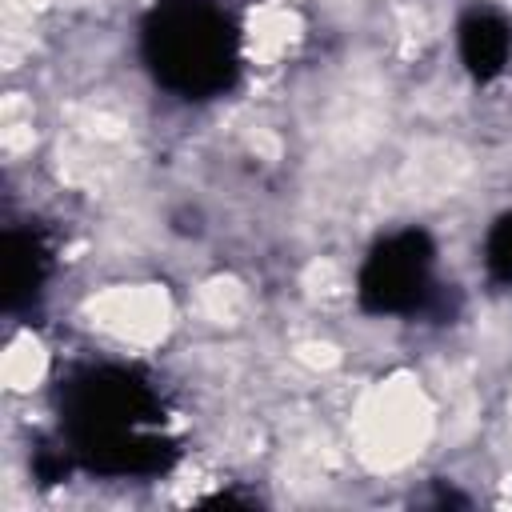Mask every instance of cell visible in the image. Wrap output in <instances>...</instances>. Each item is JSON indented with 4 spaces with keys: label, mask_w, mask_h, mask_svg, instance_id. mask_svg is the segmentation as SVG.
Wrapping results in <instances>:
<instances>
[{
    "label": "cell",
    "mask_w": 512,
    "mask_h": 512,
    "mask_svg": "<svg viewBox=\"0 0 512 512\" xmlns=\"http://www.w3.org/2000/svg\"><path fill=\"white\" fill-rule=\"evenodd\" d=\"M432 432V408L416 380L392 376L380 384L356 416V452L368 468H400L412 460Z\"/></svg>",
    "instance_id": "cell-1"
},
{
    "label": "cell",
    "mask_w": 512,
    "mask_h": 512,
    "mask_svg": "<svg viewBox=\"0 0 512 512\" xmlns=\"http://www.w3.org/2000/svg\"><path fill=\"white\" fill-rule=\"evenodd\" d=\"M304 364H312V368H332L336 360H340V352L332 348V344H300V352H296Z\"/></svg>",
    "instance_id": "cell-8"
},
{
    "label": "cell",
    "mask_w": 512,
    "mask_h": 512,
    "mask_svg": "<svg viewBox=\"0 0 512 512\" xmlns=\"http://www.w3.org/2000/svg\"><path fill=\"white\" fill-rule=\"evenodd\" d=\"M296 36H300V20L288 4L268 0V4L252 8V16H248V52H252V60H260V64L280 60L292 48Z\"/></svg>",
    "instance_id": "cell-3"
},
{
    "label": "cell",
    "mask_w": 512,
    "mask_h": 512,
    "mask_svg": "<svg viewBox=\"0 0 512 512\" xmlns=\"http://www.w3.org/2000/svg\"><path fill=\"white\" fill-rule=\"evenodd\" d=\"M308 288L320 292V296H332V292H340V272L328 260H320V264L308 268Z\"/></svg>",
    "instance_id": "cell-7"
},
{
    "label": "cell",
    "mask_w": 512,
    "mask_h": 512,
    "mask_svg": "<svg viewBox=\"0 0 512 512\" xmlns=\"http://www.w3.org/2000/svg\"><path fill=\"white\" fill-rule=\"evenodd\" d=\"M88 316L96 328L112 332L128 344H156L168 332V296L156 284H120L88 300Z\"/></svg>",
    "instance_id": "cell-2"
},
{
    "label": "cell",
    "mask_w": 512,
    "mask_h": 512,
    "mask_svg": "<svg viewBox=\"0 0 512 512\" xmlns=\"http://www.w3.org/2000/svg\"><path fill=\"white\" fill-rule=\"evenodd\" d=\"M200 308H204L208 320L232 324V320L244 312V288H240L236 280H228V276H216V280H208V284L200 288Z\"/></svg>",
    "instance_id": "cell-6"
},
{
    "label": "cell",
    "mask_w": 512,
    "mask_h": 512,
    "mask_svg": "<svg viewBox=\"0 0 512 512\" xmlns=\"http://www.w3.org/2000/svg\"><path fill=\"white\" fill-rule=\"evenodd\" d=\"M40 376H44V348L32 332H24L4 352V384L12 392H28V388L40 384Z\"/></svg>",
    "instance_id": "cell-4"
},
{
    "label": "cell",
    "mask_w": 512,
    "mask_h": 512,
    "mask_svg": "<svg viewBox=\"0 0 512 512\" xmlns=\"http://www.w3.org/2000/svg\"><path fill=\"white\" fill-rule=\"evenodd\" d=\"M36 132H32V108L24 96H8L4 100V112H0V148L4 156H20L24 148H32Z\"/></svg>",
    "instance_id": "cell-5"
}]
</instances>
